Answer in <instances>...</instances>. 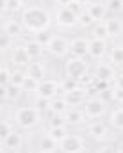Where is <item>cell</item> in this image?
<instances>
[{
  "label": "cell",
  "mask_w": 123,
  "mask_h": 153,
  "mask_svg": "<svg viewBox=\"0 0 123 153\" xmlns=\"http://www.w3.org/2000/svg\"><path fill=\"white\" fill-rule=\"evenodd\" d=\"M9 61L13 70H27V66L32 62V57L29 55L25 45H14L9 52Z\"/></svg>",
  "instance_id": "277c9868"
},
{
  "label": "cell",
  "mask_w": 123,
  "mask_h": 153,
  "mask_svg": "<svg viewBox=\"0 0 123 153\" xmlns=\"http://www.w3.org/2000/svg\"><path fill=\"white\" fill-rule=\"evenodd\" d=\"M48 123H50V126H68L66 125V117L63 114H52Z\"/></svg>",
  "instance_id": "74e56055"
},
{
  "label": "cell",
  "mask_w": 123,
  "mask_h": 153,
  "mask_svg": "<svg viewBox=\"0 0 123 153\" xmlns=\"http://www.w3.org/2000/svg\"><path fill=\"white\" fill-rule=\"evenodd\" d=\"M32 2H40V0H32Z\"/></svg>",
  "instance_id": "c3c4849f"
},
{
  "label": "cell",
  "mask_w": 123,
  "mask_h": 153,
  "mask_svg": "<svg viewBox=\"0 0 123 153\" xmlns=\"http://www.w3.org/2000/svg\"><path fill=\"white\" fill-rule=\"evenodd\" d=\"M63 96H64V100L68 102L70 107H79V105H84L86 100L89 98V91L86 87H77L73 91H64Z\"/></svg>",
  "instance_id": "8fae6325"
},
{
  "label": "cell",
  "mask_w": 123,
  "mask_h": 153,
  "mask_svg": "<svg viewBox=\"0 0 123 153\" xmlns=\"http://www.w3.org/2000/svg\"><path fill=\"white\" fill-rule=\"evenodd\" d=\"M86 150V141L77 134H70L59 143V152L61 153H82Z\"/></svg>",
  "instance_id": "ba28073f"
},
{
  "label": "cell",
  "mask_w": 123,
  "mask_h": 153,
  "mask_svg": "<svg viewBox=\"0 0 123 153\" xmlns=\"http://www.w3.org/2000/svg\"><path fill=\"white\" fill-rule=\"evenodd\" d=\"M86 11L91 14V18L95 20V23L96 22H104L107 18V13H109L105 2H100V0H93L91 4H87L86 5Z\"/></svg>",
  "instance_id": "5bb4252c"
},
{
  "label": "cell",
  "mask_w": 123,
  "mask_h": 153,
  "mask_svg": "<svg viewBox=\"0 0 123 153\" xmlns=\"http://www.w3.org/2000/svg\"><path fill=\"white\" fill-rule=\"evenodd\" d=\"M116 75H118V71L111 62H96V66L93 70V78H96V80L114 82Z\"/></svg>",
  "instance_id": "30bf717a"
},
{
  "label": "cell",
  "mask_w": 123,
  "mask_h": 153,
  "mask_svg": "<svg viewBox=\"0 0 123 153\" xmlns=\"http://www.w3.org/2000/svg\"><path fill=\"white\" fill-rule=\"evenodd\" d=\"M46 52L54 57H66L70 53V41L63 36H57L52 39V43L46 46Z\"/></svg>",
  "instance_id": "9c48e42d"
},
{
  "label": "cell",
  "mask_w": 123,
  "mask_h": 153,
  "mask_svg": "<svg viewBox=\"0 0 123 153\" xmlns=\"http://www.w3.org/2000/svg\"><path fill=\"white\" fill-rule=\"evenodd\" d=\"M18 153H32V152H31V150H20Z\"/></svg>",
  "instance_id": "bcb514c9"
},
{
  "label": "cell",
  "mask_w": 123,
  "mask_h": 153,
  "mask_svg": "<svg viewBox=\"0 0 123 153\" xmlns=\"http://www.w3.org/2000/svg\"><path fill=\"white\" fill-rule=\"evenodd\" d=\"M40 150L57 153V150H59V143H57V141H54L48 134H45V135L40 139Z\"/></svg>",
  "instance_id": "4316f807"
},
{
  "label": "cell",
  "mask_w": 123,
  "mask_h": 153,
  "mask_svg": "<svg viewBox=\"0 0 123 153\" xmlns=\"http://www.w3.org/2000/svg\"><path fill=\"white\" fill-rule=\"evenodd\" d=\"M23 2L22 0H2V11L9 13V14H16V13H23Z\"/></svg>",
  "instance_id": "484cf974"
},
{
  "label": "cell",
  "mask_w": 123,
  "mask_h": 153,
  "mask_svg": "<svg viewBox=\"0 0 123 153\" xmlns=\"http://www.w3.org/2000/svg\"><path fill=\"white\" fill-rule=\"evenodd\" d=\"M91 38L102 39V41H107V39L111 38L109 36V30H107V25H105V20L104 22H96L91 27Z\"/></svg>",
  "instance_id": "cb8c5ba5"
},
{
  "label": "cell",
  "mask_w": 123,
  "mask_h": 153,
  "mask_svg": "<svg viewBox=\"0 0 123 153\" xmlns=\"http://www.w3.org/2000/svg\"><path fill=\"white\" fill-rule=\"evenodd\" d=\"M54 38H55V34H54L50 29H46V30H41V32H38V34H34V39L40 43L41 46H45V48H46V46L52 43V39H54Z\"/></svg>",
  "instance_id": "f546056e"
},
{
  "label": "cell",
  "mask_w": 123,
  "mask_h": 153,
  "mask_svg": "<svg viewBox=\"0 0 123 153\" xmlns=\"http://www.w3.org/2000/svg\"><path fill=\"white\" fill-rule=\"evenodd\" d=\"M46 134H48L54 141H57V143H61L64 137L70 135V134H68V126H50Z\"/></svg>",
  "instance_id": "f1b7e54d"
},
{
  "label": "cell",
  "mask_w": 123,
  "mask_h": 153,
  "mask_svg": "<svg viewBox=\"0 0 123 153\" xmlns=\"http://www.w3.org/2000/svg\"><path fill=\"white\" fill-rule=\"evenodd\" d=\"M105 25H107V30H109V36L113 39L120 38L123 34V22L118 16H109L105 18Z\"/></svg>",
  "instance_id": "44dd1931"
},
{
  "label": "cell",
  "mask_w": 123,
  "mask_h": 153,
  "mask_svg": "<svg viewBox=\"0 0 123 153\" xmlns=\"http://www.w3.org/2000/svg\"><path fill=\"white\" fill-rule=\"evenodd\" d=\"M34 107L40 111L41 114H45V112H50V100H46V98H41V96H36V100H34Z\"/></svg>",
  "instance_id": "d6a6232c"
},
{
  "label": "cell",
  "mask_w": 123,
  "mask_h": 153,
  "mask_svg": "<svg viewBox=\"0 0 123 153\" xmlns=\"http://www.w3.org/2000/svg\"><path fill=\"white\" fill-rule=\"evenodd\" d=\"M54 2H55L57 7H68V5H70L72 2H75V0H54Z\"/></svg>",
  "instance_id": "b9f144b4"
},
{
  "label": "cell",
  "mask_w": 123,
  "mask_h": 153,
  "mask_svg": "<svg viewBox=\"0 0 123 153\" xmlns=\"http://www.w3.org/2000/svg\"><path fill=\"white\" fill-rule=\"evenodd\" d=\"M13 132H14V125L9 119H2V123H0V141H5Z\"/></svg>",
  "instance_id": "4dcf8cb0"
},
{
  "label": "cell",
  "mask_w": 123,
  "mask_h": 153,
  "mask_svg": "<svg viewBox=\"0 0 123 153\" xmlns=\"http://www.w3.org/2000/svg\"><path fill=\"white\" fill-rule=\"evenodd\" d=\"M11 76H13V70H11L7 64H4L2 70H0V80H2V85L11 84Z\"/></svg>",
  "instance_id": "d590c367"
},
{
  "label": "cell",
  "mask_w": 123,
  "mask_h": 153,
  "mask_svg": "<svg viewBox=\"0 0 123 153\" xmlns=\"http://www.w3.org/2000/svg\"><path fill=\"white\" fill-rule=\"evenodd\" d=\"M23 93H25V91H23V87L14 85V84L2 85V89H0L2 98H4V100H7V102H16V100H20V96H22Z\"/></svg>",
  "instance_id": "d6986e66"
},
{
  "label": "cell",
  "mask_w": 123,
  "mask_h": 153,
  "mask_svg": "<svg viewBox=\"0 0 123 153\" xmlns=\"http://www.w3.org/2000/svg\"><path fill=\"white\" fill-rule=\"evenodd\" d=\"M36 153H54V152H45V150H40V152H36Z\"/></svg>",
  "instance_id": "7dc6e473"
},
{
  "label": "cell",
  "mask_w": 123,
  "mask_h": 153,
  "mask_svg": "<svg viewBox=\"0 0 123 153\" xmlns=\"http://www.w3.org/2000/svg\"><path fill=\"white\" fill-rule=\"evenodd\" d=\"M116 150H118V153H123V143H122V144H118V148H116Z\"/></svg>",
  "instance_id": "f6af8a7d"
},
{
  "label": "cell",
  "mask_w": 123,
  "mask_h": 153,
  "mask_svg": "<svg viewBox=\"0 0 123 153\" xmlns=\"http://www.w3.org/2000/svg\"><path fill=\"white\" fill-rule=\"evenodd\" d=\"M122 2H123V0H122Z\"/></svg>",
  "instance_id": "f907efd6"
},
{
  "label": "cell",
  "mask_w": 123,
  "mask_h": 153,
  "mask_svg": "<svg viewBox=\"0 0 123 153\" xmlns=\"http://www.w3.org/2000/svg\"><path fill=\"white\" fill-rule=\"evenodd\" d=\"M25 73L27 76H31V78H36V80H45V76H46V68H45V62H41L40 59L38 61H32L29 66H27V70H25Z\"/></svg>",
  "instance_id": "ffe728a7"
},
{
  "label": "cell",
  "mask_w": 123,
  "mask_h": 153,
  "mask_svg": "<svg viewBox=\"0 0 123 153\" xmlns=\"http://www.w3.org/2000/svg\"><path fill=\"white\" fill-rule=\"evenodd\" d=\"M23 45H25V48H27L29 55L32 57V61H38L41 55L45 53V50H46V48H45V46H41L34 38H32V39H25V41H23Z\"/></svg>",
  "instance_id": "603a6c76"
},
{
  "label": "cell",
  "mask_w": 123,
  "mask_h": 153,
  "mask_svg": "<svg viewBox=\"0 0 123 153\" xmlns=\"http://www.w3.org/2000/svg\"><path fill=\"white\" fill-rule=\"evenodd\" d=\"M113 85H116V87H122L123 89V75H116V78H114V82H113Z\"/></svg>",
  "instance_id": "7bdbcfd3"
},
{
  "label": "cell",
  "mask_w": 123,
  "mask_h": 153,
  "mask_svg": "<svg viewBox=\"0 0 123 153\" xmlns=\"http://www.w3.org/2000/svg\"><path fill=\"white\" fill-rule=\"evenodd\" d=\"M107 57H109V62L116 68H123V46H113L109 48L107 52Z\"/></svg>",
  "instance_id": "d4e9b609"
},
{
  "label": "cell",
  "mask_w": 123,
  "mask_h": 153,
  "mask_svg": "<svg viewBox=\"0 0 123 153\" xmlns=\"http://www.w3.org/2000/svg\"><path fill=\"white\" fill-rule=\"evenodd\" d=\"M25 78H27V73H25V70H13L11 84H14V85H20V87H23V84H25Z\"/></svg>",
  "instance_id": "1f68e13d"
},
{
  "label": "cell",
  "mask_w": 123,
  "mask_h": 153,
  "mask_svg": "<svg viewBox=\"0 0 123 153\" xmlns=\"http://www.w3.org/2000/svg\"><path fill=\"white\" fill-rule=\"evenodd\" d=\"M111 100L116 102V103H123V89L122 87H116V85L111 87Z\"/></svg>",
  "instance_id": "f35d334b"
},
{
  "label": "cell",
  "mask_w": 123,
  "mask_h": 153,
  "mask_svg": "<svg viewBox=\"0 0 123 153\" xmlns=\"http://www.w3.org/2000/svg\"><path fill=\"white\" fill-rule=\"evenodd\" d=\"M79 25L84 27V29H86V27H93V25H95V20L91 18V14H89L86 9L79 14Z\"/></svg>",
  "instance_id": "e575fe53"
},
{
  "label": "cell",
  "mask_w": 123,
  "mask_h": 153,
  "mask_svg": "<svg viewBox=\"0 0 123 153\" xmlns=\"http://www.w3.org/2000/svg\"><path fill=\"white\" fill-rule=\"evenodd\" d=\"M4 32H5L7 36H11L13 39H20L23 36V32H25V27H23L22 20L11 18V20H5V22H4Z\"/></svg>",
  "instance_id": "e0dca14e"
},
{
  "label": "cell",
  "mask_w": 123,
  "mask_h": 153,
  "mask_svg": "<svg viewBox=\"0 0 123 153\" xmlns=\"http://www.w3.org/2000/svg\"><path fill=\"white\" fill-rule=\"evenodd\" d=\"M41 116L43 114L34 105H25V107L16 109V112H14V123L22 130H32V128H36L40 125Z\"/></svg>",
  "instance_id": "7a4b0ae2"
},
{
  "label": "cell",
  "mask_w": 123,
  "mask_h": 153,
  "mask_svg": "<svg viewBox=\"0 0 123 153\" xmlns=\"http://www.w3.org/2000/svg\"><path fill=\"white\" fill-rule=\"evenodd\" d=\"M22 23L25 27L27 32H32V34H38L41 30H46L50 29L52 22H54V16L50 14L48 9L40 7V5H29L23 9L22 13Z\"/></svg>",
  "instance_id": "6da1fadb"
},
{
  "label": "cell",
  "mask_w": 123,
  "mask_h": 153,
  "mask_svg": "<svg viewBox=\"0 0 123 153\" xmlns=\"http://www.w3.org/2000/svg\"><path fill=\"white\" fill-rule=\"evenodd\" d=\"M2 150L9 153H18L20 150H23V135L18 130H14L5 141H2Z\"/></svg>",
  "instance_id": "4fadbf2b"
},
{
  "label": "cell",
  "mask_w": 123,
  "mask_h": 153,
  "mask_svg": "<svg viewBox=\"0 0 123 153\" xmlns=\"http://www.w3.org/2000/svg\"><path fill=\"white\" fill-rule=\"evenodd\" d=\"M64 117H66V125L68 126H82L87 121L86 112L82 109H79V107H70L68 112L64 114Z\"/></svg>",
  "instance_id": "2e32d148"
},
{
  "label": "cell",
  "mask_w": 123,
  "mask_h": 153,
  "mask_svg": "<svg viewBox=\"0 0 123 153\" xmlns=\"http://www.w3.org/2000/svg\"><path fill=\"white\" fill-rule=\"evenodd\" d=\"M4 153H9V152H4Z\"/></svg>",
  "instance_id": "681fc988"
},
{
  "label": "cell",
  "mask_w": 123,
  "mask_h": 153,
  "mask_svg": "<svg viewBox=\"0 0 123 153\" xmlns=\"http://www.w3.org/2000/svg\"><path fill=\"white\" fill-rule=\"evenodd\" d=\"M96 153H118V150L114 148V146H111V144H104V146H100Z\"/></svg>",
  "instance_id": "ab89813d"
},
{
  "label": "cell",
  "mask_w": 123,
  "mask_h": 153,
  "mask_svg": "<svg viewBox=\"0 0 123 153\" xmlns=\"http://www.w3.org/2000/svg\"><path fill=\"white\" fill-rule=\"evenodd\" d=\"M105 5H107V11H111V13H114V14L123 11V2L122 0H107Z\"/></svg>",
  "instance_id": "8d00e7d4"
},
{
  "label": "cell",
  "mask_w": 123,
  "mask_h": 153,
  "mask_svg": "<svg viewBox=\"0 0 123 153\" xmlns=\"http://www.w3.org/2000/svg\"><path fill=\"white\" fill-rule=\"evenodd\" d=\"M87 62L82 57H73L70 55L64 62V75L66 78H73V80H81L82 76L87 75Z\"/></svg>",
  "instance_id": "3957f363"
},
{
  "label": "cell",
  "mask_w": 123,
  "mask_h": 153,
  "mask_svg": "<svg viewBox=\"0 0 123 153\" xmlns=\"http://www.w3.org/2000/svg\"><path fill=\"white\" fill-rule=\"evenodd\" d=\"M89 41L91 39L84 38V36H79V38H73L70 41V53L73 57H86L89 55Z\"/></svg>",
  "instance_id": "7c38bea8"
},
{
  "label": "cell",
  "mask_w": 123,
  "mask_h": 153,
  "mask_svg": "<svg viewBox=\"0 0 123 153\" xmlns=\"http://www.w3.org/2000/svg\"><path fill=\"white\" fill-rule=\"evenodd\" d=\"M68 7H70V9H72V11H73V13H77V14H81L82 11H84V9H86V7H84V5H82V4H79V2H77V0H75V2H72V4H70V5H68Z\"/></svg>",
  "instance_id": "60d3db41"
},
{
  "label": "cell",
  "mask_w": 123,
  "mask_h": 153,
  "mask_svg": "<svg viewBox=\"0 0 123 153\" xmlns=\"http://www.w3.org/2000/svg\"><path fill=\"white\" fill-rule=\"evenodd\" d=\"M64 89H63V82H57L54 78H45L40 82V87L36 91V96L41 98H46V100H52L59 94H63Z\"/></svg>",
  "instance_id": "8992f818"
},
{
  "label": "cell",
  "mask_w": 123,
  "mask_h": 153,
  "mask_svg": "<svg viewBox=\"0 0 123 153\" xmlns=\"http://www.w3.org/2000/svg\"><path fill=\"white\" fill-rule=\"evenodd\" d=\"M109 125L114 126L116 130H123V107L114 109V111L109 114Z\"/></svg>",
  "instance_id": "83f0119b"
},
{
  "label": "cell",
  "mask_w": 123,
  "mask_h": 153,
  "mask_svg": "<svg viewBox=\"0 0 123 153\" xmlns=\"http://www.w3.org/2000/svg\"><path fill=\"white\" fill-rule=\"evenodd\" d=\"M82 111L86 112L87 119H98L107 112V102L100 96H89L82 105Z\"/></svg>",
  "instance_id": "5b68a950"
},
{
  "label": "cell",
  "mask_w": 123,
  "mask_h": 153,
  "mask_svg": "<svg viewBox=\"0 0 123 153\" xmlns=\"http://www.w3.org/2000/svg\"><path fill=\"white\" fill-rule=\"evenodd\" d=\"M38 87H40V80L31 78V76L25 78V84H23V91H25V93H34V94H36Z\"/></svg>",
  "instance_id": "836d02e7"
},
{
  "label": "cell",
  "mask_w": 123,
  "mask_h": 153,
  "mask_svg": "<svg viewBox=\"0 0 123 153\" xmlns=\"http://www.w3.org/2000/svg\"><path fill=\"white\" fill-rule=\"evenodd\" d=\"M107 52H109L107 41L91 38V41H89V55H87V57H91V59H95V61H100L102 57L107 55Z\"/></svg>",
  "instance_id": "9a60e30c"
},
{
  "label": "cell",
  "mask_w": 123,
  "mask_h": 153,
  "mask_svg": "<svg viewBox=\"0 0 123 153\" xmlns=\"http://www.w3.org/2000/svg\"><path fill=\"white\" fill-rule=\"evenodd\" d=\"M77 2H79V4H82V5L86 7V5H87V4H91L93 0H77Z\"/></svg>",
  "instance_id": "ee69618b"
},
{
  "label": "cell",
  "mask_w": 123,
  "mask_h": 153,
  "mask_svg": "<svg viewBox=\"0 0 123 153\" xmlns=\"http://www.w3.org/2000/svg\"><path fill=\"white\" fill-rule=\"evenodd\" d=\"M87 134L95 141H104V139L109 137V125L104 123V121H95L93 125L87 126Z\"/></svg>",
  "instance_id": "ac0fdd59"
},
{
  "label": "cell",
  "mask_w": 123,
  "mask_h": 153,
  "mask_svg": "<svg viewBox=\"0 0 123 153\" xmlns=\"http://www.w3.org/2000/svg\"><path fill=\"white\" fill-rule=\"evenodd\" d=\"M54 23L63 29H72V27L79 25V14L73 13L70 7H57V11L54 14Z\"/></svg>",
  "instance_id": "52a82bcc"
},
{
  "label": "cell",
  "mask_w": 123,
  "mask_h": 153,
  "mask_svg": "<svg viewBox=\"0 0 123 153\" xmlns=\"http://www.w3.org/2000/svg\"><path fill=\"white\" fill-rule=\"evenodd\" d=\"M68 109H70V105H68V102L64 100L63 94H59V96H55V98L50 100V114H63L64 116L68 112Z\"/></svg>",
  "instance_id": "7402d4cb"
}]
</instances>
